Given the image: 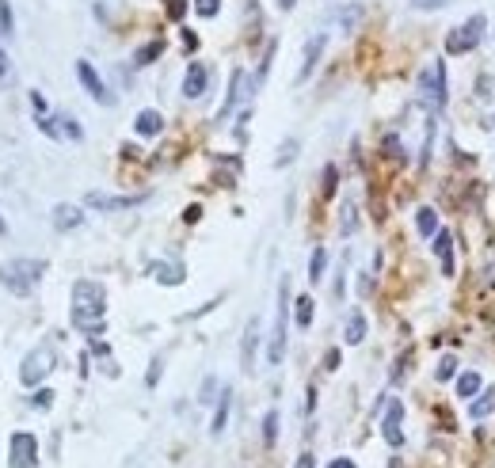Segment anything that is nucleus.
<instances>
[{"label":"nucleus","mask_w":495,"mask_h":468,"mask_svg":"<svg viewBox=\"0 0 495 468\" xmlns=\"http://www.w3.org/2000/svg\"><path fill=\"white\" fill-rule=\"evenodd\" d=\"M4 76H8V54L0 50V80H4Z\"/></svg>","instance_id":"3c124183"},{"label":"nucleus","mask_w":495,"mask_h":468,"mask_svg":"<svg viewBox=\"0 0 495 468\" xmlns=\"http://www.w3.org/2000/svg\"><path fill=\"white\" fill-rule=\"evenodd\" d=\"M38 130H42L46 137H54V141H58V137H61L58 122H54V118H42V115H38Z\"/></svg>","instance_id":"4c0bfd02"},{"label":"nucleus","mask_w":495,"mask_h":468,"mask_svg":"<svg viewBox=\"0 0 495 468\" xmlns=\"http://www.w3.org/2000/svg\"><path fill=\"white\" fill-rule=\"evenodd\" d=\"M149 274L160 282V286H180L187 271L180 267V263H152V267H149Z\"/></svg>","instance_id":"a211bd4d"},{"label":"nucleus","mask_w":495,"mask_h":468,"mask_svg":"<svg viewBox=\"0 0 495 468\" xmlns=\"http://www.w3.org/2000/svg\"><path fill=\"white\" fill-rule=\"evenodd\" d=\"M134 130L141 137H157L164 130V115H160V111H141V115L134 118Z\"/></svg>","instance_id":"dca6fc26"},{"label":"nucleus","mask_w":495,"mask_h":468,"mask_svg":"<svg viewBox=\"0 0 495 468\" xmlns=\"http://www.w3.org/2000/svg\"><path fill=\"white\" fill-rule=\"evenodd\" d=\"M434 255L442 259V274L450 278V274H453V236L446 229L434 232Z\"/></svg>","instance_id":"2eb2a0df"},{"label":"nucleus","mask_w":495,"mask_h":468,"mask_svg":"<svg viewBox=\"0 0 495 468\" xmlns=\"http://www.w3.org/2000/svg\"><path fill=\"white\" fill-rule=\"evenodd\" d=\"M461 27H465V35H469V42H480V38H484V31H488V19H484V15L480 12H476V15H469V19L465 23H461Z\"/></svg>","instance_id":"a878e982"},{"label":"nucleus","mask_w":495,"mask_h":468,"mask_svg":"<svg viewBox=\"0 0 495 468\" xmlns=\"http://www.w3.org/2000/svg\"><path fill=\"white\" fill-rule=\"evenodd\" d=\"M214 389H217V381H214V377H206V385H202V392H198V403H210Z\"/></svg>","instance_id":"37998d69"},{"label":"nucleus","mask_w":495,"mask_h":468,"mask_svg":"<svg viewBox=\"0 0 495 468\" xmlns=\"http://www.w3.org/2000/svg\"><path fill=\"white\" fill-rule=\"evenodd\" d=\"M294 309H297V328H309V324H313V297H309V293L297 297Z\"/></svg>","instance_id":"c85d7f7f"},{"label":"nucleus","mask_w":495,"mask_h":468,"mask_svg":"<svg viewBox=\"0 0 495 468\" xmlns=\"http://www.w3.org/2000/svg\"><path fill=\"white\" fill-rule=\"evenodd\" d=\"M476 392H480V373H476V369L461 373V377H457V396H461V400H473Z\"/></svg>","instance_id":"5701e85b"},{"label":"nucleus","mask_w":495,"mask_h":468,"mask_svg":"<svg viewBox=\"0 0 495 468\" xmlns=\"http://www.w3.org/2000/svg\"><path fill=\"white\" fill-rule=\"evenodd\" d=\"M492 411H495V389H488L480 400H473V403H469V415H473L476 423H480V419H488Z\"/></svg>","instance_id":"393cba45"},{"label":"nucleus","mask_w":495,"mask_h":468,"mask_svg":"<svg viewBox=\"0 0 495 468\" xmlns=\"http://www.w3.org/2000/svg\"><path fill=\"white\" fill-rule=\"evenodd\" d=\"M385 152L393 160H404V149H400V141H396V137H385Z\"/></svg>","instance_id":"a19ab883"},{"label":"nucleus","mask_w":495,"mask_h":468,"mask_svg":"<svg viewBox=\"0 0 495 468\" xmlns=\"http://www.w3.org/2000/svg\"><path fill=\"white\" fill-rule=\"evenodd\" d=\"M256 350H259V320H248L244 343H240V366H244V373L256 369Z\"/></svg>","instance_id":"ddd939ff"},{"label":"nucleus","mask_w":495,"mask_h":468,"mask_svg":"<svg viewBox=\"0 0 495 468\" xmlns=\"http://www.w3.org/2000/svg\"><path fill=\"white\" fill-rule=\"evenodd\" d=\"M4 232H8V225H4V217H0V236H4Z\"/></svg>","instance_id":"5fc2aeb1"},{"label":"nucleus","mask_w":495,"mask_h":468,"mask_svg":"<svg viewBox=\"0 0 495 468\" xmlns=\"http://www.w3.org/2000/svg\"><path fill=\"white\" fill-rule=\"evenodd\" d=\"M8 465L12 468H38V442L35 434L15 430L12 442H8Z\"/></svg>","instance_id":"423d86ee"},{"label":"nucleus","mask_w":495,"mask_h":468,"mask_svg":"<svg viewBox=\"0 0 495 468\" xmlns=\"http://www.w3.org/2000/svg\"><path fill=\"white\" fill-rule=\"evenodd\" d=\"M160 54H164V38H152V42H145L141 50L134 54V65H137V69H145V65H152V61H157Z\"/></svg>","instance_id":"412c9836"},{"label":"nucleus","mask_w":495,"mask_h":468,"mask_svg":"<svg viewBox=\"0 0 495 468\" xmlns=\"http://www.w3.org/2000/svg\"><path fill=\"white\" fill-rule=\"evenodd\" d=\"M294 152H297V141L290 137V141H282V149H278V160H274V168H286L290 160H294Z\"/></svg>","instance_id":"473e14b6"},{"label":"nucleus","mask_w":495,"mask_h":468,"mask_svg":"<svg viewBox=\"0 0 495 468\" xmlns=\"http://www.w3.org/2000/svg\"><path fill=\"white\" fill-rule=\"evenodd\" d=\"M336 183H339V168L328 164L324 168V195H336Z\"/></svg>","instance_id":"f704fd0d"},{"label":"nucleus","mask_w":495,"mask_h":468,"mask_svg":"<svg viewBox=\"0 0 495 468\" xmlns=\"http://www.w3.org/2000/svg\"><path fill=\"white\" fill-rule=\"evenodd\" d=\"M294 468H313V457L309 453H305V457H297V465Z\"/></svg>","instance_id":"603ef678"},{"label":"nucleus","mask_w":495,"mask_h":468,"mask_svg":"<svg viewBox=\"0 0 495 468\" xmlns=\"http://www.w3.org/2000/svg\"><path fill=\"white\" fill-rule=\"evenodd\" d=\"M103 312H107V289L92 278H80L72 286V324L88 335L103 332Z\"/></svg>","instance_id":"f257e3e1"},{"label":"nucleus","mask_w":495,"mask_h":468,"mask_svg":"<svg viewBox=\"0 0 495 468\" xmlns=\"http://www.w3.org/2000/svg\"><path fill=\"white\" fill-rule=\"evenodd\" d=\"M400 423H404V403H400V400H388L385 419H381V434H385L388 446H404V430H400Z\"/></svg>","instance_id":"9d476101"},{"label":"nucleus","mask_w":495,"mask_h":468,"mask_svg":"<svg viewBox=\"0 0 495 468\" xmlns=\"http://www.w3.org/2000/svg\"><path fill=\"white\" fill-rule=\"evenodd\" d=\"M324 366L336 369V366H339V350H328V354H324Z\"/></svg>","instance_id":"de8ad7c7"},{"label":"nucleus","mask_w":495,"mask_h":468,"mask_svg":"<svg viewBox=\"0 0 495 468\" xmlns=\"http://www.w3.org/2000/svg\"><path fill=\"white\" fill-rule=\"evenodd\" d=\"M183 46H187V50H194V46H198V38H194V31H183Z\"/></svg>","instance_id":"09e8293b"},{"label":"nucleus","mask_w":495,"mask_h":468,"mask_svg":"<svg viewBox=\"0 0 495 468\" xmlns=\"http://www.w3.org/2000/svg\"><path fill=\"white\" fill-rule=\"evenodd\" d=\"M263 442H267V446H274V442H278V411H267V419H263Z\"/></svg>","instance_id":"c756f323"},{"label":"nucleus","mask_w":495,"mask_h":468,"mask_svg":"<svg viewBox=\"0 0 495 468\" xmlns=\"http://www.w3.org/2000/svg\"><path fill=\"white\" fill-rule=\"evenodd\" d=\"M187 15V0H168V19H183Z\"/></svg>","instance_id":"ea45409f"},{"label":"nucleus","mask_w":495,"mask_h":468,"mask_svg":"<svg viewBox=\"0 0 495 468\" xmlns=\"http://www.w3.org/2000/svg\"><path fill=\"white\" fill-rule=\"evenodd\" d=\"M198 217H202V209H198V206H191V209H187V213H183V221H187V225H194V221H198Z\"/></svg>","instance_id":"49530a36"},{"label":"nucleus","mask_w":495,"mask_h":468,"mask_svg":"<svg viewBox=\"0 0 495 468\" xmlns=\"http://www.w3.org/2000/svg\"><path fill=\"white\" fill-rule=\"evenodd\" d=\"M473 50V42H469L465 27H453L450 35H446V54H469Z\"/></svg>","instance_id":"b1692460"},{"label":"nucleus","mask_w":495,"mask_h":468,"mask_svg":"<svg viewBox=\"0 0 495 468\" xmlns=\"http://www.w3.org/2000/svg\"><path fill=\"white\" fill-rule=\"evenodd\" d=\"M457 373V358H453V354H446L442 362H438V369H434V377L438 381H450V377Z\"/></svg>","instance_id":"2f4dec72"},{"label":"nucleus","mask_w":495,"mask_h":468,"mask_svg":"<svg viewBox=\"0 0 495 468\" xmlns=\"http://www.w3.org/2000/svg\"><path fill=\"white\" fill-rule=\"evenodd\" d=\"M50 217H54V229H58V232H72V229L84 225V209L72 206V202H58Z\"/></svg>","instance_id":"f8f14e48"},{"label":"nucleus","mask_w":495,"mask_h":468,"mask_svg":"<svg viewBox=\"0 0 495 468\" xmlns=\"http://www.w3.org/2000/svg\"><path fill=\"white\" fill-rule=\"evenodd\" d=\"M324 46H328V35H313L309 42H305V58H301V69H297V84H305V80L313 76V69L320 65Z\"/></svg>","instance_id":"9b49d317"},{"label":"nucleus","mask_w":495,"mask_h":468,"mask_svg":"<svg viewBox=\"0 0 495 468\" xmlns=\"http://www.w3.org/2000/svg\"><path fill=\"white\" fill-rule=\"evenodd\" d=\"M416 229H419V236H434V232H438V213H434L431 206H419Z\"/></svg>","instance_id":"4be33fe9"},{"label":"nucleus","mask_w":495,"mask_h":468,"mask_svg":"<svg viewBox=\"0 0 495 468\" xmlns=\"http://www.w3.org/2000/svg\"><path fill=\"white\" fill-rule=\"evenodd\" d=\"M31 107H35L38 115H46V111H50V103H46V95H42V92H31Z\"/></svg>","instance_id":"79ce46f5"},{"label":"nucleus","mask_w":495,"mask_h":468,"mask_svg":"<svg viewBox=\"0 0 495 468\" xmlns=\"http://www.w3.org/2000/svg\"><path fill=\"white\" fill-rule=\"evenodd\" d=\"M229 411H233V392L225 389L221 396H217V411H214V423H210V434H214V438H221V434H225V423H229Z\"/></svg>","instance_id":"f3484780"},{"label":"nucleus","mask_w":495,"mask_h":468,"mask_svg":"<svg viewBox=\"0 0 495 468\" xmlns=\"http://www.w3.org/2000/svg\"><path fill=\"white\" fill-rule=\"evenodd\" d=\"M248 92H256V80H248V72L244 69H233V80H229V99H225V107H221V122L225 118L233 115V111H237V103H244L248 99Z\"/></svg>","instance_id":"6e6552de"},{"label":"nucleus","mask_w":495,"mask_h":468,"mask_svg":"<svg viewBox=\"0 0 495 468\" xmlns=\"http://www.w3.org/2000/svg\"><path fill=\"white\" fill-rule=\"evenodd\" d=\"M336 23L343 27V35H354V27L362 23V4H347L336 12Z\"/></svg>","instance_id":"aec40b11"},{"label":"nucleus","mask_w":495,"mask_h":468,"mask_svg":"<svg viewBox=\"0 0 495 468\" xmlns=\"http://www.w3.org/2000/svg\"><path fill=\"white\" fill-rule=\"evenodd\" d=\"M328 468H359V465H354V461H347V457H336V461H331Z\"/></svg>","instance_id":"8fccbe9b"},{"label":"nucleus","mask_w":495,"mask_h":468,"mask_svg":"<svg viewBox=\"0 0 495 468\" xmlns=\"http://www.w3.org/2000/svg\"><path fill=\"white\" fill-rule=\"evenodd\" d=\"M160 381V358H152V369H149V389Z\"/></svg>","instance_id":"a18cd8bd"},{"label":"nucleus","mask_w":495,"mask_h":468,"mask_svg":"<svg viewBox=\"0 0 495 468\" xmlns=\"http://www.w3.org/2000/svg\"><path fill=\"white\" fill-rule=\"evenodd\" d=\"M450 4V0H416V8H427V12H434V8Z\"/></svg>","instance_id":"c03bdc74"},{"label":"nucleus","mask_w":495,"mask_h":468,"mask_svg":"<svg viewBox=\"0 0 495 468\" xmlns=\"http://www.w3.org/2000/svg\"><path fill=\"white\" fill-rule=\"evenodd\" d=\"M42 274H46L42 259H12V263L0 267V282H4L8 293L27 297V293H35V286L42 282Z\"/></svg>","instance_id":"f03ea898"},{"label":"nucleus","mask_w":495,"mask_h":468,"mask_svg":"<svg viewBox=\"0 0 495 468\" xmlns=\"http://www.w3.org/2000/svg\"><path fill=\"white\" fill-rule=\"evenodd\" d=\"M286 324H290V282H278V312H274V332L271 343H267V362L271 366H282L286 358Z\"/></svg>","instance_id":"20e7f679"},{"label":"nucleus","mask_w":495,"mask_h":468,"mask_svg":"<svg viewBox=\"0 0 495 468\" xmlns=\"http://www.w3.org/2000/svg\"><path fill=\"white\" fill-rule=\"evenodd\" d=\"M50 403H54V392L50 389H42V392H35V396H31V408H35V411H50Z\"/></svg>","instance_id":"c9c22d12"},{"label":"nucleus","mask_w":495,"mask_h":468,"mask_svg":"<svg viewBox=\"0 0 495 468\" xmlns=\"http://www.w3.org/2000/svg\"><path fill=\"white\" fill-rule=\"evenodd\" d=\"M278 8H282V12H290V8H294V0H278Z\"/></svg>","instance_id":"864d4df0"},{"label":"nucleus","mask_w":495,"mask_h":468,"mask_svg":"<svg viewBox=\"0 0 495 468\" xmlns=\"http://www.w3.org/2000/svg\"><path fill=\"white\" fill-rule=\"evenodd\" d=\"M92 209H103V213H115V209H134L141 206L145 195H100V191H92V195L84 198Z\"/></svg>","instance_id":"1a4fd4ad"},{"label":"nucleus","mask_w":495,"mask_h":468,"mask_svg":"<svg viewBox=\"0 0 495 468\" xmlns=\"http://www.w3.org/2000/svg\"><path fill=\"white\" fill-rule=\"evenodd\" d=\"M343 339H347V346H359L362 339H366V316H362V312H351V316H347Z\"/></svg>","instance_id":"6ab92c4d"},{"label":"nucleus","mask_w":495,"mask_h":468,"mask_svg":"<svg viewBox=\"0 0 495 468\" xmlns=\"http://www.w3.org/2000/svg\"><path fill=\"white\" fill-rule=\"evenodd\" d=\"M476 99H484V103L492 99V76H480V80H476Z\"/></svg>","instance_id":"58836bf2"},{"label":"nucleus","mask_w":495,"mask_h":468,"mask_svg":"<svg viewBox=\"0 0 495 468\" xmlns=\"http://www.w3.org/2000/svg\"><path fill=\"white\" fill-rule=\"evenodd\" d=\"M339 229H343V236H351V232H354V202H347V206H343V225H339Z\"/></svg>","instance_id":"e433bc0d"},{"label":"nucleus","mask_w":495,"mask_h":468,"mask_svg":"<svg viewBox=\"0 0 495 468\" xmlns=\"http://www.w3.org/2000/svg\"><path fill=\"white\" fill-rule=\"evenodd\" d=\"M54 362H58V354H54V346H50V343H42V346H31V350H27V358L19 362V381L27 385V389L42 385L46 377L54 373Z\"/></svg>","instance_id":"39448f33"},{"label":"nucleus","mask_w":495,"mask_h":468,"mask_svg":"<svg viewBox=\"0 0 495 468\" xmlns=\"http://www.w3.org/2000/svg\"><path fill=\"white\" fill-rule=\"evenodd\" d=\"M324 263H328V252L324 248H313V259H309V282L324 278Z\"/></svg>","instance_id":"cd10ccee"},{"label":"nucleus","mask_w":495,"mask_h":468,"mask_svg":"<svg viewBox=\"0 0 495 468\" xmlns=\"http://www.w3.org/2000/svg\"><path fill=\"white\" fill-rule=\"evenodd\" d=\"M206 88H210V69L206 65H191V69H187V76H183V95H187V99L206 95Z\"/></svg>","instance_id":"4468645a"},{"label":"nucleus","mask_w":495,"mask_h":468,"mask_svg":"<svg viewBox=\"0 0 495 468\" xmlns=\"http://www.w3.org/2000/svg\"><path fill=\"white\" fill-rule=\"evenodd\" d=\"M77 80L88 88V95H92L95 103H107V107L115 103V95L107 92V84H103V76L95 72V65H92V61H77Z\"/></svg>","instance_id":"0eeeda50"},{"label":"nucleus","mask_w":495,"mask_h":468,"mask_svg":"<svg viewBox=\"0 0 495 468\" xmlns=\"http://www.w3.org/2000/svg\"><path fill=\"white\" fill-rule=\"evenodd\" d=\"M416 92H419V103L431 111H446V65L442 61H427V69L419 72L416 80Z\"/></svg>","instance_id":"7ed1b4c3"},{"label":"nucleus","mask_w":495,"mask_h":468,"mask_svg":"<svg viewBox=\"0 0 495 468\" xmlns=\"http://www.w3.org/2000/svg\"><path fill=\"white\" fill-rule=\"evenodd\" d=\"M194 12L206 15V19H214V15L221 12V0H194Z\"/></svg>","instance_id":"72a5a7b5"},{"label":"nucleus","mask_w":495,"mask_h":468,"mask_svg":"<svg viewBox=\"0 0 495 468\" xmlns=\"http://www.w3.org/2000/svg\"><path fill=\"white\" fill-rule=\"evenodd\" d=\"M0 35L12 38L15 35V15H12V0H0Z\"/></svg>","instance_id":"bb28decb"},{"label":"nucleus","mask_w":495,"mask_h":468,"mask_svg":"<svg viewBox=\"0 0 495 468\" xmlns=\"http://www.w3.org/2000/svg\"><path fill=\"white\" fill-rule=\"evenodd\" d=\"M54 122H58L61 137H69V141H80V137H84V130H80L77 118H54Z\"/></svg>","instance_id":"7c9ffc66"}]
</instances>
